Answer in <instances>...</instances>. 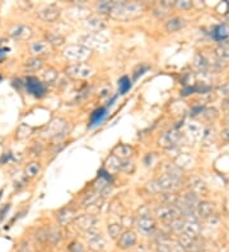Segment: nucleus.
<instances>
[{"label": "nucleus", "instance_id": "1", "mask_svg": "<svg viewBox=\"0 0 229 252\" xmlns=\"http://www.w3.org/2000/svg\"><path fill=\"white\" fill-rule=\"evenodd\" d=\"M144 12V7L140 3H116L113 4L110 16L115 19L126 20L131 18H136L141 16Z\"/></svg>", "mask_w": 229, "mask_h": 252}, {"label": "nucleus", "instance_id": "2", "mask_svg": "<svg viewBox=\"0 0 229 252\" xmlns=\"http://www.w3.org/2000/svg\"><path fill=\"white\" fill-rule=\"evenodd\" d=\"M64 56L68 61L74 64H84L86 60H88L92 55V51L88 47L83 46V45H70V46L65 47L64 50Z\"/></svg>", "mask_w": 229, "mask_h": 252}, {"label": "nucleus", "instance_id": "3", "mask_svg": "<svg viewBox=\"0 0 229 252\" xmlns=\"http://www.w3.org/2000/svg\"><path fill=\"white\" fill-rule=\"evenodd\" d=\"M110 41L100 34H87L80 37V45L88 47L89 50H106Z\"/></svg>", "mask_w": 229, "mask_h": 252}, {"label": "nucleus", "instance_id": "4", "mask_svg": "<svg viewBox=\"0 0 229 252\" xmlns=\"http://www.w3.org/2000/svg\"><path fill=\"white\" fill-rule=\"evenodd\" d=\"M86 241L87 246H88L89 250H92L93 252H102L103 250L106 249L107 246L106 238L103 237V234L98 229H93V231L87 232Z\"/></svg>", "mask_w": 229, "mask_h": 252}, {"label": "nucleus", "instance_id": "5", "mask_svg": "<svg viewBox=\"0 0 229 252\" xmlns=\"http://www.w3.org/2000/svg\"><path fill=\"white\" fill-rule=\"evenodd\" d=\"M67 75L73 79H88L94 74V70L87 64H71L65 69Z\"/></svg>", "mask_w": 229, "mask_h": 252}, {"label": "nucleus", "instance_id": "6", "mask_svg": "<svg viewBox=\"0 0 229 252\" xmlns=\"http://www.w3.org/2000/svg\"><path fill=\"white\" fill-rule=\"evenodd\" d=\"M181 214L182 213H181V210L176 205H168L167 204V205H163L157 209V216H158V219H160L166 224H171L173 220L181 218Z\"/></svg>", "mask_w": 229, "mask_h": 252}, {"label": "nucleus", "instance_id": "7", "mask_svg": "<svg viewBox=\"0 0 229 252\" xmlns=\"http://www.w3.org/2000/svg\"><path fill=\"white\" fill-rule=\"evenodd\" d=\"M26 90L27 92L32 94V96L37 97V98H41L46 94L47 92V88L45 86V83H42L37 76H28L26 78Z\"/></svg>", "mask_w": 229, "mask_h": 252}, {"label": "nucleus", "instance_id": "8", "mask_svg": "<svg viewBox=\"0 0 229 252\" xmlns=\"http://www.w3.org/2000/svg\"><path fill=\"white\" fill-rule=\"evenodd\" d=\"M136 228L143 235H152L157 229L156 220L149 214L140 216L136 220Z\"/></svg>", "mask_w": 229, "mask_h": 252}, {"label": "nucleus", "instance_id": "9", "mask_svg": "<svg viewBox=\"0 0 229 252\" xmlns=\"http://www.w3.org/2000/svg\"><path fill=\"white\" fill-rule=\"evenodd\" d=\"M136 243H138V235L133 231H125L117 239V247L123 251L134 249Z\"/></svg>", "mask_w": 229, "mask_h": 252}, {"label": "nucleus", "instance_id": "10", "mask_svg": "<svg viewBox=\"0 0 229 252\" xmlns=\"http://www.w3.org/2000/svg\"><path fill=\"white\" fill-rule=\"evenodd\" d=\"M76 227L83 231L84 233L89 232V231H93V229H97V224H98V219L96 218L92 214H86V216H78L75 220Z\"/></svg>", "mask_w": 229, "mask_h": 252}, {"label": "nucleus", "instance_id": "11", "mask_svg": "<svg viewBox=\"0 0 229 252\" xmlns=\"http://www.w3.org/2000/svg\"><path fill=\"white\" fill-rule=\"evenodd\" d=\"M178 245L185 252H200L203 249V243H200L199 238H190L185 234H179Z\"/></svg>", "mask_w": 229, "mask_h": 252}, {"label": "nucleus", "instance_id": "12", "mask_svg": "<svg viewBox=\"0 0 229 252\" xmlns=\"http://www.w3.org/2000/svg\"><path fill=\"white\" fill-rule=\"evenodd\" d=\"M157 186L158 189L163 190V191H173L179 187V180L175 179V177L163 173L159 179L157 180Z\"/></svg>", "mask_w": 229, "mask_h": 252}, {"label": "nucleus", "instance_id": "13", "mask_svg": "<svg viewBox=\"0 0 229 252\" xmlns=\"http://www.w3.org/2000/svg\"><path fill=\"white\" fill-rule=\"evenodd\" d=\"M179 138H181V134H179L178 130L173 129L163 134L159 138V142H158V143H159V145L162 146V148H167V149H168V148H172V146H175L178 143Z\"/></svg>", "mask_w": 229, "mask_h": 252}, {"label": "nucleus", "instance_id": "14", "mask_svg": "<svg viewBox=\"0 0 229 252\" xmlns=\"http://www.w3.org/2000/svg\"><path fill=\"white\" fill-rule=\"evenodd\" d=\"M84 26L88 31H89V34H100L101 31H103L105 28L107 27L106 22L103 19H101L100 17H97V16H90L86 19L84 22Z\"/></svg>", "mask_w": 229, "mask_h": 252}, {"label": "nucleus", "instance_id": "15", "mask_svg": "<svg viewBox=\"0 0 229 252\" xmlns=\"http://www.w3.org/2000/svg\"><path fill=\"white\" fill-rule=\"evenodd\" d=\"M9 35L16 40H28L32 37V28L24 24H17L9 30Z\"/></svg>", "mask_w": 229, "mask_h": 252}, {"label": "nucleus", "instance_id": "16", "mask_svg": "<svg viewBox=\"0 0 229 252\" xmlns=\"http://www.w3.org/2000/svg\"><path fill=\"white\" fill-rule=\"evenodd\" d=\"M76 218H78L76 210L73 208H64L57 213V222H59L60 226H68L74 220H76Z\"/></svg>", "mask_w": 229, "mask_h": 252}, {"label": "nucleus", "instance_id": "17", "mask_svg": "<svg viewBox=\"0 0 229 252\" xmlns=\"http://www.w3.org/2000/svg\"><path fill=\"white\" fill-rule=\"evenodd\" d=\"M181 234H185L190 238H199L200 234H201V226H200V222H187L185 220V224H183V229Z\"/></svg>", "mask_w": 229, "mask_h": 252}, {"label": "nucleus", "instance_id": "18", "mask_svg": "<svg viewBox=\"0 0 229 252\" xmlns=\"http://www.w3.org/2000/svg\"><path fill=\"white\" fill-rule=\"evenodd\" d=\"M190 190H191V193H194L199 198L205 196L208 194V186L204 182V180H201L200 177H193L190 180Z\"/></svg>", "mask_w": 229, "mask_h": 252}, {"label": "nucleus", "instance_id": "19", "mask_svg": "<svg viewBox=\"0 0 229 252\" xmlns=\"http://www.w3.org/2000/svg\"><path fill=\"white\" fill-rule=\"evenodd\" d=\"M60 16V10L57 9L56 7H53V5H49V7L43 8V9L40 10V13H38V17L43 20V22H55V20L59 18Z\"/></svg>", "mask_w": 229, "mask_h": 252}, {"label": "nucleus", "instance_id": "20", "mask_svg": "<svg viewBox=\"0 0 229 252\" xmlns=\"http://www.w3.org/2000/svg\"><path fill=\"white\" fill-rule=\"evenodd\" d=\"M197 210V214H199L200 219H208L209 216H214L215 214V205L210 201H200V204L196 208Z\"/></svg>", "mask_w": 229, "mask_h": 252}, {"label": "nucleus", "instance_id": "21", "mask_svg": "<svg viewBox=\"0 0 229 252\" xmlns=\"http://www.w3.org/2000/svg\"><path fill=\"white\" fill-rule=\"evenodd\" d=\"M51 45L47 41H40V42H34L30 45L31 54H34L35 56H41L50 53Z\"/></svg>", "mask_w": 229, "mask_h": 252}, {"label": "nucleus", "instance_id": "22", "mask_svg": "<svg viewBox=\"0 0 229 252\" xmlns=\"http://www.w3.org/2000/svg\"><path fill=\"white\" fill-rule=\"evenodd\" d=\"M134 153V149L131 148L130 145H127V144H120V145H117L115 149H113L112 154L115 157H117L120 161H126L129 160L130 157L133 156Z\"/></svg>", "mask_w": 229, "mask_h": 252}, {"label": "nucleus", "instance_id": "23", "mask_svg": "<svg viewBox=\"0 0 229 252\" xmlns=\"http://www.w3.org/2000/svg\"><path fill=\"white\" fill-rule=\"evenodd\" d=\"M212 38L218 42H223L224 40L229 38V26L227 23L216 26L211 32Z\"/></svg>", "mask_w": 229, "mask_h": 252}, {"label": "nucleus", "instance_id": "24", "mask_svg": "<svg viewBox=\"0 0 229 252\" xmlns=\"http://www.w3.org/2000/svg\"><path fill=\"white\" fill-rule=\"evenodd\" d=\"M107 116V108L105 107H101V108L94 109L92 115H90L89 119V126L90 127H94V126L100 125L103 123V120L106 119Z\"/></svg>", "mask_w": 229, "mask_h": 252}, {"label": "nucleus", "instance_id": "25", "mask_svg": "<svg viewBox=\"0 0 229 252\" xmlns=\"http://www.w3.org/2000/svg\"><path fill=\"white\" fill-rule=\"evenodd\" d=\"M186 26V20L183 19V18H172V19H170L168 22H167L166 24V30L168 31V32H177V31L182 30L183 27Z\"/></svg>", "mask_w": 229, "mask_h": 252}, {"label": "nucleus", "instance_id": "26", "mask_svg": "<svg viewBox=\"0 0 229 252\" xmlns=\"http://www.w3.org/2000/svg\"><path fill=\"white\" fill-rule=\"evenodd\" d=\"M187 130H189V133L191 134L194 138H196V139H203L204 129L197 123H190L189 125H187Z\"/></svg>", "mask_w": 229, "mask_h": 252}, {"label": "nucleus", "instance_id": "27", "mask_svg": "<svg viewBox=\"0 0 229 252\" xmlns=\"http://www.w3.org/2000/svg\"><path fill=\"white\" fill-rule=\"evenodd\" d=\"M216 55L223 59H229V38L219 42V46L216 47Z\"/></svg>", "mask_w": 229, "mask_h": 252}, {"label": "nucleus", "instance_id": "28", "mask_svg": "<svg viewBox=\"0 0 229 252\" xmlns=\"http://www.w3.org/2000/svg\"><path fill=\"white\" fill-rule=\"evenodd\" d=\"M107 231H108V235H110L112 239H119L120 235L123 233L121 224H117V223L110 224V226H108V228H107Z\"/></svg>", "mask_w": 229, "mask_h": 252}, {"label": "nucleus", "instance_id": "29", "mask_svg": "<svg viewBox=\"0 0 229 252\" xmlns=\"http://www.w3.org/2000/svg\"><path fill=\"white\" fill-rule=\"evenodd\" d=\"M46 36H47V42L50 43V45H53V46H60V45H63V43L65 42V38L59 34L49 32Z\"/></svg>", "mask_w": 229, "mask_h": 252}, {"label": "nucleus", "instance_id": "30", "mask_svg": "<svg viewBox=\"0 0 229 252\" xmlns=\"http://www.w3.org/2000/svg\"><path fill=\"white\" fill-rule=\"evenodd\" d=\"M113 4H115V1H107V0L100 1L97 4V10L100 14H110L113 8Z\"/></svg>", "mask_w": 229, "mask_h": 252}, {"label": "nucleus", "instance_id": "31", "mask_svg": "<svg viewBox=\"0 0 229 252\" xmlns=\"http://www.w3.org/2000/svg\"><path fill=\"white\" fill-rule=\"evenodd\" d=\"M107 167H108V172H110V171L111 172H117V171L121 169V161L112 154V156L107 160Z\"/></svg>", "mask_w": 229, "mask_h": 252}, {"label": "nucleus", "instance_id": "32", "mask_svg": "<svg viewBox=\"0 0 229 252\" xmlns=\"http://www.w3.org/2000/svg\"><path fill=\"white\" fill-rule=\"evenodd\" d=\"M177 167H182V168H189V167L193 166V160L190 158L187 154H181V156L177 158Z\"/></svg>", "mask_w": 229, "mask_h": 252}, {"label": "nucleus", "instance_id": "33", "mask_svg": "<svg viewBox=\"0 0 229 252\" xmlns=\"http://www.w3.org/2000/svg\"><path fill=\"white\" fill-rule=\"evenodd\" d=\"M131 88V82L127 76H123L121 79L119 80V93L120 94H125L127 93V90Z\"/></svg>", "mask_w": 229, "mask_h": 252}, {"label": "nucleus", "instance_id": "34", "mask_svg": "<svg viewBox=\"0 0 229 252\" xmlns=\"http://www.w3.org/2000/svg\"><path fill=\"white\" fill-rule=\"evenodd\" d=\"M40 171H41L40 164H38V163H36V162L30 163V164L26 167V173H27V176H28V177L37 176V175L40 173Z\"/></svg>", "mask_w": 229, "mask_h": 252}, {"label": "nucleus", "instance_id": "35", "mask_svg": "<svg viewBox=\"0 0 229 252\" xmlns=\"http://www.w3.org/2000/svg\"><path fill=\"white\" fill-rule=\"evenodd\" d=\"M183 224H185V219H176V220H173L171 224H168L170 226V228L172 229L173 232L177 233V234H181L182 233V229H183Z\"/></svg>", "mask_w": 229, "mask_h": 252}, {"label": "nucleus", "instance_id": "36", "mask_svg": "<svg viewBox=\"0 0 229 252\" xmlns=\"http://www.w3.org/2000/svg\"><path fill=\"white\" fill-rule=\"evenodd\" d=\"M43 65V60L40 59V57H34L27 61V68L31 70H38L41 69Z\"/></svg>", "mask_w": 229, "mask_h": 252}, {"label": "nucleus", "instance_id": "37", "mask_svg": "<svg viewBox=\"0 0 229 252\" xmlns=\"http://www.w3.org/2000/svg\"><path fill=\"white\" fill-rule=\"evenodd\" d=\"M68 252H86V249H84V246L82 245L80 242L78 241H73V242H70L68 245Z\"/></svg>", "mask_w": 229, "mask_h": 252}, {"label": "nucleus", "instance_id": "38", "mask_svg": "<svg viewBox=\"0 0 229 252\" xmlns=\"http://www.w3.org/2000/svg\"><path fill=\"white\" fill-rule=\"evenodd\" d=\"M205 223H206V226L209 227V228H218V227L220 226L219 218H218L215 214L211 216H209L208 219H205Z\"/></svg>", "mask_w": 229, "mask_h": 252}, {"label": "nucleus", "instance_id": "39", "mask_svg": "<svg viewBox=\"0 0 229 252\" xmlns=\"http://www.w3.org/2000/svg\"><path fill=\"white\" fill-rule=\"evenodd\" d=\"M121 169L127 173H131V172H134V169H135V164H134V163L131 162L130 160L121 161Z\"/></svg>", "mask_w": 229, "mask_h": 252}, {"label": "nucleus", "instance_id": "40", "mask_svg": "<svg viewBox=\"0 0 229 252\" xmlns=\"http://www.w3.org/2000/svg\"><path fill=\"white\" fill-rule=\"evenodd\" d=\"M203 115L206 117L208 120H212L218 117V111L215 108H204Z\"/></svg>", "mask_w": 229, "mask_h": 252}, {"label": "nucleus", "instance_id": "41", "mask_svg": "<svg viewBox=\"0 0 229 252\" xmlns=\"http://www.w3.org/2000/svg\"><path fill=\"white\" fill-rule=\"evenodd\" d=\"M56 78H57L56 70L49 69L46 73H45V80H46L47 83H51V82H53V80L56 79Z\"/></svg>", "mask_w": 229, "mask_h": 252}, {"label": "nucleus", "instance_id": "42", "mask_svg": "<svg viewBox=\"0 0 229 252\" xmlns=\"http://www.w3.org/2000/svg\"><path fill=\"white\" fill-rule=\"evenodd\" d=\"M176 7L178 9H182V10H187V9H191L193 7V3L189 1V0H182V1H176Z\"/></svg>", "mask_w": 229, "mask_h": 252}, {"label": "nucleus", "instance_id": "43", "mask_svg": "<svg viewBox=\"0 0 229 252\" xmlns=\"http://www.w3.org/2000/svg\"><path fill=\"white\" fill-rule=\"evenodd\" d=\"M219 93L226 100H229V82H227V83L219 87Z\"/></svg>", "mask_w": 229, "mask_h": 252}, {"label": "nucleus", "instance_id": "44", "mask_svg": "<svg viewBox=\"0 0 229 252\" xmlns=\"http://www.w3.org/2000/svg\"><path fill=\"white\" fill-rule=\"evenodd\" d=\"M9 209H10V205L9 204H7V205L4 206L3 209L0 210V220H3V219L5 218V216H7V213L9 212Z\"/></svg>", "mask_w": 229, "mask_h": 252}, {"label": "nucleus", "instance_id": "45", "mask_svg": "<svg viewBox=\"0 0 229 252\" xmlns=\"http://www.w3.org/2000/svg\"><path fill=\"white\" fill-rule=\"evenodd\" d=\"M220 136H222L223 140H226V142H229V126L226 127L224 130H222V133H220Z\"/></svg>", "mask_w": 229, "mask_h": 252}, {"label": "nucleus", "instance_id": "46", "mask_svg": "<svg viewBox=\"0 0 229 252\" xmlns=\"http://www.w3.org/2000/svg\"><path fill=\"white\" fill-rule=\"evenodd\" d=\"M13 157H12V153H5L3 157H1V160H0V163H5V162H9L10 160H12Z\"/></svg>", "mask_w": 229, "mask_h": 252}, {"label": "nucleus", "instance_id": "47", "mask_svg": "<svg viewBox=\"0 0 229 252\" xmlns=\"http://www.w3.org/2000/svg\"><path fill=\"white\" fill-rule=\"evenodd\" d=\"M7 53H9V49H7V47H0V61H3Z\"/></svg>", "mask_w": 229, "mask_h": 252}, {"label": "nucleus", "instance_id": "48", "mask_svg": "<svg viewBox=\"0 0 229 252\" xmlns=\"http://www.w3.org/2000/svg\"><path fill=\"white\" fill-rule=\"evenodd\" d=\"M107 92H110V90H103L102 92H101V97L107 96V94H108V93H107Z\"/></svg>", "mask_w": 229, "mask_h": 252}, {"label": "nucleus", "instance_id": "49", "mask_svg": "<svg viewBox=\"0 0 229 252\" xmlns=\"http://www.w3.org/2000/svg\"><path fill=\"white\" fill-rule=\"evenodd\" d=\"M18 252H28V251H27L26 249H22V250H19V251H18Z\"/></svg>", "mask_w": 229, "mask_h": 252}, {"label": "nucleus", "instance_id": "50", "mask_svg": "<svg viewBox=\"0 0 229 252\" xmlns=\"http://www.w3.org/2000/svg\"><path fill=\"white\" fill-rule=\"evenodd\" d=\"M1 79H3V78H1V75H0V82H1Z\"/></svg>", "mask_w": 229, "mask_h": 252}, {"label": "nucleus", "instance_id": "51", "mask_svg": "<svg viewBox=\"0 0 229 252\" xmlns=\"http://www.w3.org/2000/svg\"><path fill=\"white\" fill-rule=\"evenodd\" d=\"M49 252H50V251H49Z\"/></svg>", "mask_w": 229, "mask_h": 252}]
</instances>
